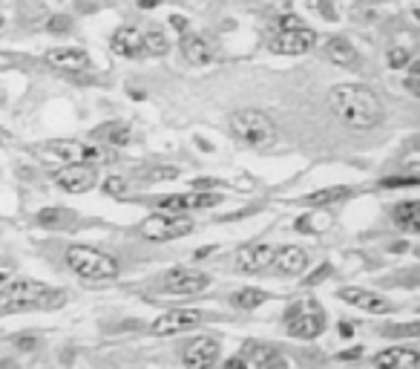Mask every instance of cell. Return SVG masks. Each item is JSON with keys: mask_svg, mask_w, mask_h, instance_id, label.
<instances>
[{"mask_svg": "<svg viewBox=\"0 0 420 369\" xmlns=\"http://www.w3.org/2000/svg\"><path fill=\"white\" fill-rule=\"evenodd\" d=\"M420 185L417 176H391V179H383L380 188H415Z\"/></svg>", "mask_w": 420, "mask_h": 369, "instance_id": "1f68e13d", "label": "cell"}, {"mask_svg": "<svg viewBox=\"0 0 420 369\" xmlns=\"http://www.w3.org/2000/svg\"><path fill=\"white\" fill-rule=\"evenodd\" d=\"M363 355V346H354V349H343L340 355H337V361H357Z\"/></svg>", "mask_w": 420, "mask_h": 369, "instance_id": "f35d334b", "label": "cell"}, {"mask_svg": "<svg viewBox=\"0 0 420 369\" xmlns=\"http://www.w3.org/2000/svg\"><path fill=\"white\" fill-rule=\"evenodd\" d=\"M412 61V55L406 52L403 47H391L389 49V55H386V64H389V70H403L406 64Z\"/></svg>", "mask_w": 420, "mask_h": 369, "instance_id": "f546056e", "label": "cell"}, {"mask_svg": "<svg viewBox=\"0 0 420 369\" xmlns=\"http://www.w3.org/2000/svg\"><path fill=\"white\" fill-rule=\"evenodd\" d=\"M179 170L176 168H164V165H153V168H138L135 170V179L142 182H167V179H176Z\"/></svg>", "mask_w": 420, "mask_h": 369, "instance_id": "4316f807", "label": "cell"}, {"mask_svg": "<svg viewBox=\"0 0 420 369\" xmlns=\"http://www.w3.org/2000/svg\"><path fill=\"white\" fill-rule=\"evenodd\" d=\"M326 58L331 64L343 66V70H360V64H363L357 47L343 35H334V38L326 40Z\"/></svg>", "mask_w": 420, "mask_h": 369, "instance_id": "e0dca14e", "label": "cell"}, {"mask_svg": "<svg viewBox=\"0 0 420 369\" xmlns=\"http://www.w3.org/2000/svg\"><path fill=\"white\" fill-rule=\"evenodd\" d=\"M420 355L415 346H389L374 355L377 369H417Z\"/></svg>", "mask_w": 420, "mask_h": 369, "instance_id": "ac0fdd59", "label": "cell"}, {"mask_svg": "<svg viewBox=\"0 0 420 369\" xmlns=\"http://www.w3.org/2000/svg\"><path fill=\"white\" fill-rule=\"evenodd\" d=\"M90 142L95 144H113V147H127L133 142V130L121 121H107V125H98L95 130H90Z\"/></svg>", "mask_w": 420, "mask_h": 369, "instance_id": "7402d4cb", "label": "cell"}, {"mask_svg": "<svg viewBox=\"0 0 420 369\" xmlns=\"http://www.w3.org/2000/svg\"><path fill=\"white\" fill-rule=\"evenodd\" d=\"M219 355H222V346L216 338H193L181 346V364L187 369H210L219 364Z\"/></svg>", "mask_w": 420, "mask_h": 369, "instance_id": "8fae6325", "label": "cell"}, {"mask_svg": "<svg viewBox=\"0 0 420 369\" xmlns=\"http://www.w3.org/2000/svg\"><path fill=\"white\" fill-rule=\"evenodd\" d=\"M331 110L345 121L348 127L357 130H371L383 121V104L377 99V92L366 84H337L328 92Z\"/></svg>", "mask_w": 420, "mask_h": 369, "instance_id": "6da1fadb", "label": "cell"}, {"mask_svg": "<svg viewBox=\"0 0 420 369\" xmlns=\"http://www.w3.org/2000/svg\"><path fill=\"white\" fill-rule=\"evenodd\" d=\"M271 266L279 275H302L308 268V251L300 245H283V249H274V259Z\"/></svg>", "mask_w": 420, "mask_h": 369, "instance_id": "d6986e66", "label": "cell"}, {"mask_svg": "<svg viewBox=\"0 0 420 369\" xmlns=\"http://www.w3.org/2000/svg\"><path fill=\"white\" fill-rule=\"evenodd\" d=\"M268 300H271V294H268V292L254 289V285H245V289L233 292L231 303H233L236 309H245V311H250V309H259L262 303H268Z\"/></svg>", "mask_w": 420, "mask_h": 369, "instance_id": "d4e9b609", "label": "cell"}, {"mask_svg": "<svg viewBox=\"0 0 420 369\" xmlns=\"http://www.w3.org/2000/svg\"><path fill=\"white\" fill-rule=\"evenodd\" d=\"M242 358L248 361L250 369H288V361L283 358V352L271 344H257V340H248Z\"/></svg>", "mask_w": 420, "mask_h": 369, "instance_id": "9a60e30c", "label": "cell"}, {"mask_svg": "<svg viewBox=\"0 0 420 369\" xmlns=\"http://www.w3.org/2000/svg\"><path fill=\"white\" fill-rule=\"evenodd\" d=\"M216 185H225V182H219V179H196L193 190H213Z\"/></svg>", "mask_w": 420, "mask_h": 369, "instance_id": "74e56055", "label": "cell"}, {"mask_svg": "<svg viewBox=\"0 0 420 369\" xmlns=\"http://www.w3.org/2000/svg\"><path fill=\"white\" fill-rule=\"evenodd\" d=\"M3 283H9V275H6V271H0V285H3Z\"/></svg>", "mask_w": 420, "mask_h": 369, "instance_id": "ee69618b", "label": "cell"}, {"mask_svg": "<svg viewBox=\"0 0 420 369\" xmlns=\"http://www.w3.org/2000/svg\"><path fill=\"white\" fill-rule=\"evenodd\" d=\"M222 369H250L248 361L242 358V355H233V358H228L225 364H222Z\"/></svg>", "mask_w": 420, "mask_h": 369, "instance_id": "d590c367", "label": "cell"}, {"mask_svg": "<svg viewBox=\"0 0 420 369\" xmlns=\"http://www.w3.org/2000/svg\"><path fill=\"white\" fill-rule=\"evenodd\" d=\"M47 64L52 66H58V70H66V73H83V70H90V55L83 52L81 47H61V49H52L47 52Z\"/></svg>", "mask_w": 420, "mask_h": 369, "instance_id": "ffe728a7", "label": "cell"}, {"mask_svg": "<svg viewBox=\"0 0 420 369\" xmlns=\"http://www.w3.org/2000/svg\"><path fill=\"white\" fill-rule=\"evenodd\" d=\"M66 266L83 280H113L118 277V263L109 254L92 249V245H69Z\"/></svg>", "mask_w": 420, "mask_h": 369, "instance_id": "277c9868", "label": "cell"}, {"mask_svg": "<svg viewBox=\"0 0 420 369\" xmlns=\"http://www.w3.org/2000/svg\"><path fill=\"white\" fill-rule=\"evenodd\" d=\"M170 23H173V29H176L179 35L190 32V21H187V18H181V15H173V18H170Z\"/></svg>", "mask_w": 420, "mask_h": 369, "instance_id": "8d00e7d4", "label": "cell"}, {"mask_svg": "<svg viewBox=\"0 0 420 369\" xmlns=\"http://www.w3.org/2000/svg\"><path fill=\"white\" fill-rule=\"evenodd\" d=\"M142 44H144V55H153V58H161V55H167V49H170V44H167V35L159 32V29L142 32Z\"/></svg>", "mask_w": 420, "mask_h": 369, "instance_id": "484cf974", "label": "cell"}, {"mask_svg": "<svg viewBox=\"0 0 420 369\" xmlns=\"http://www.w3.org/2000/svg\"><path fill=\"white\" fill-rule=\"evenodd\" d=\"M317 47V32L308 26H293V29H279L271 40L268 49L274 55H305Z\"/></svg>", "mask_w": 420, "mask_h": 369, "instance_id": "ba28073f", "label": "cell"}, {"mask_svg": "<svg viewBox=\"0 0 420 369\" xmlns=\"http://www.w3.org/2000/svg\"><path fill=\"white\" fill-rule=\"evenodd\" d=\"M101 190H104V194H109V196H127L133 190V185H130V179H124V176H107Z\"/></svg>", "mask_w": 420, "mask_h": 369, "instance_id": "f1b7e54d", "label": "cell"}, {"mask_svg": "<svg viewBox=\"0 0 420 369\" xmlns=\"http://www.w3.org/2000/svg\"><path fill=\"white\" fill-rule=\"evenodd\" d=\"M389 338H400V335H409V338H417V323H409V326H397V329H386Z\"/></svg>", "mask_w": 420, "mask_h": 369, "instance_id": "e575fe53", "label": "cell"}, {"mask_svg": "<svg viewBox=\"0 0 420 369\" xmlns=\"http://www.w3.org/2000/svg\"><path fill=\"white\" fill-rule=\"evenodd\" d=\"M47 29L52 35H66V32H73V18L69 15H52L47 21Z\"/></svg>", "mask_w": 420, "mask_h": 369, "instance_id": "4dcf8cb0", "label": "cell"}, {"mask_svg": "<svg viewBox=\"0 0 420 369\" xmlns=\"http://www.w3.org/2000/svg\"><path fill=\"white\" fill-rule=\"evenodd\" d=\"M337 332H340V338H345V340H348V338H354V326L348 323V320H343V323L337 326Z\"/></svg>", "mask_w": 420, "mask_h": 369, "instance_id": "60d3db41", "label": "cell"}, {"mask_svg": "<svg viewBox=\"0 0 420 369\" xmlns=\"http://www.w3.org/2000/svg\"><path fill=\"white\" fill-rule=\"evenodd\" d=\"M116 55L121 58H142L144 55V44H142V32L135 26H121V29L113 32V40H109Z\"/></svg>", "mask_w": 420, "mask_h": 369, "instance_id": "44dd1931", "label": "cell"}, {"mask_svg": "<svg viewBox=\"0 0 420 369\" xmlns=\"http://www.w3.org/2000/svg\"><path fill=\"white\" fill-rule=\"evenodd\" d=\"M391 216H395L397 228H403L406 234H417V231H420V205H417L415 199L395 205V211H391Z\"/></svg>", "mask_w": 420, "mask_h": 369, "instance_id": "603a6c76", "label": "cell"}, {"mask_svg": "<svg viewBox=\"0 0 420 369\" xmlns=\"http://www.w3.org/2000/svg\"><path fill=\"white\" fill-rule=\"evenodd\" d=\"M135 3H138V9H156L161 0H135Z\"/></svg>", "mask_w": 420, "mask_h": 369, "instance_id": "b9f144b4", "label": "cell"}, {"mask_svg": "<svg viewBox=\"0 0 420 369\" xmlns=\"http://www.w3.org/2000/svg\"><path fill=\"white\" fill-rule=\"evenodd\" d=\"M231 133L233 139L245 144V147H254V150H262L274 144L276 139V125L271 121L268 113L257 110V107H242L231 116Z\"/></svg>", "mask_w": 420, "mask_h": 369, "instance_id": "3957f363", "label": "cell"}, {"mask_svg": "<svg viewBox=\"0 0 420 369\" xmlns=\"http://www.w3.org/2000/svg\"><path fill=\"white\" fill-rule=\"evenodd\" d=\"M47 153H52L55 159L66 162V165H109L113 162V153L104 147V144H95V142H75V139H61V142H52L47 144Z\"/></svg>", "mask_w": 420, "mask_h": 369, "instance_id": "8992f818", "label": "cell"}, {"mask_svg": "<svg viewBox=\"0 0 420 369\" xmlns=\"http://www.w3.org/2000/svg\"><path fill=\"white\" fill-rule=\"evenodd\" d=\"M328 275H331V266H319L311 277H305V285H319V283H323Z\"/></svg>", "mask_w": 420, "mask_h": 369, "instance_id": "836d02e7", "label": "cell"}, {"mask_svg": "<svg viewBox=\"0 0 420 369\" xmlns=\"http://www.w3.org/2000/svg\"><path fill=\"white\" fill-rule=\"evenodd\" d=\"M210 285V277L202 275L196 268H173L167 271L164 280L159 283V289L167 294H199Z\"/></svg>", "mask_w": 420, "mask_h": 369, "instance_id": "7c38bea8", "label": "cell"}, {"mask_svg": "<svg viewBox=\"0 0 420 369\" xmlns=\"http://www.w3.org/2000/svg\"><path fill=\"white\" fill-rule=\"evenodd\" d=\"M406 66H409V78H406V90H409L412 95H417V75H420V64H415V61H409V64H406Z\"/></svg>", "mask_w": 420, "mask_h": 369, "instance_id": "d6a6232c", "label": "cell"}, {"mask_svg": "<svg viewBox=\"0 0 420 369\" xmlns=\"http://www.w3.org/2000/svg\"><path fill=\"white\" fill-rule=\"evenodd\" d=\"M348 196H352V188H323V190L308 194L302 202L311 205V208H328V205H337V202H343Z\"/></svg>", "mask_w": 420, "mask_h": 369, "instance_id": "cb8c5ba5", "label": "cell"}, {"mask_svg": "<svg viewBox=\"0 0 420 369\" xmlns=\"http://www.w3.org/2000/svg\"><path fill=\"white\" fill-rule=\"evenodd\" d=\"M199 326H202V311H196V309H170V311H164L161 318H156L150 323V335L173 338V335H181V332L199 329Z\"/></svg>", "mask_w": 420, "mask_h": 369, "instance_id": "9c48e42d", "label": "cell"}, {"mask_svg": "<svg viewBox=\"0 0 420 369\" xmlns=\"http://www.w3.org/2000/svg\"><path fill=\"white\" fill-rule=\"evenodd\" d=\"M69 220H73V214H69L66 208H44L38 214V222L40 225H52V228H58V225H64Z\"/></svg>", "mask_w": 420, "mask_h": 369, "instance_id": "83f0119b", "label": "cell"}, {"mask_svg": "<svg viewBox=\"0 0 420 369\" xmlns=\"http://www.w3.org/2000/svg\"><path fill=\"white\" fill-rule=\"evenodd\" d=\"M271 259H274V245L250 242L236 254V271H242V275H259V271L271 266Z\"/></svg>", "mask_w": 420, "mask_h": 369, "instance_id": "5bb4252c", "label": "cell"}, {"mask_svg": "<svg viewBox=\"0 0 420 369\" xmlns=\"http://www.w3.org/2000/svg\"><path fill=\"white\" fill-rule=\"evenodd\" d=\"M293 26H302V21L297 15H285V18H279V29H293Z\"/></svg>", "mask_w": 420, "mask_h": 369, "instance_id": "ab89813d", "label": "cell"}, {"mask_svg": "<svg viewBox=\"0 0 420 369\" xmlns=\"http://www.w3.org/2000/svg\"><path fill=\"white\" fill-rule=\"evenodd\" d=\"M179 49H181V58H185L190 66H207V64H213V58H216L213 47H210L207 40L202 35H196V32L181 35Z\"/></svg>", "mask_w": 420, "mask_h": 369, "instance_id": "2e32d148", "label": "cell"}, {"mask_svg": "<svg viewBox=\"0 0 420 369\" xmlns=\"http://www.w3.org/2000/svg\"><path fill=\"white\" fill-rule=\"evenodd\" d=\"M193 231V220L187 214H153L142 222V237L150 242H167V240H179Z\"/></svg>", "mask_w": 420, "mask_h": 369, "instance_id": "52a82bcc", "label": "cell"}, {"mask_svg": "<svg viewBox=\"0 0 420 369\" xmlns=\"http://www.w3.org/2000/svg\"><path fill=\"white\" fill-rule=\"evenodd\" d=\"M285 332L297 340H314L326 332V314L314 300H300L285 311Z\"/></svg>", "mask_w": 420, "mask_h": 369, "instance_id": "5b68a950", "label": "cell"}, {"mask_svg": "<svg viewBox=\"0 0 420 369\" xmlns=\"http://www.w3.org/2000/svg\"><path fill=\"white\" fill-rule=\"evenodd\" d=\"M337 297L343 300V303L360 309V311H371V314H389L391 311V303L383 294L360 289V285H343V289L337 292Z\"/></svg>", "mask_w": 420, "mask_h": 369, "instance_id": "4fadbf2b", "label": "cell"}, {"mask_svg": "<svg viewBox=\"0 0 420 369\" xmlns=\"http://www.w3.org/2000/svg\"><path fill=\"white\" fill-rule=\"evenodd\" d=\"M66 303V292L52 289L38 280H12L3 283L0 292V314H23V311H52Z\"/></svg>", "mask_w": 420, "mask_h": 369, "instance_id": "7a4b0ae2", "label": "cell"}, {"mask_svg": "<svg viewBox=\"0 0 420 369\" xmlns=\"http://www.w3.org/2000/svg\"><path fill=\"white\" fill-rule=\"evenodd\" d=\"M52 182L58 185L64 194H87L98 185V168L95 165H64L61 170L52 173Z\"/></svg>", "mask_w": 420, "mask_h": 369, "instance_id": "30bf717a", "label": "cell"}, {"mask_svg": "<svg viewBox=\"0 0 420 369\" xmlns=\"http://www.w3.org/2000/svg\"><path fill=\"white\" fill-rule=\"evenodd\" d=\"M0 104H3V92H0Z\"/></svg>", "mask_w": 420, "mask_h": 369, "instance_id": "f6af8a7d", "label": "cell"}, {"mask_svg": "<svg viewBox=\"0 0 420 369\" xmlns=\"http://www.w3.org/2000/svg\"><path fill=\"white\" fill-rule=\"evenodd\" d=\"M210 254H213V249H199V251H196V259H205Z\"/></svg>", "mask_w": 420, "mask_h": 369, "instance_id": "7bdbcfd3", "label": "cell"}]
</instances>
